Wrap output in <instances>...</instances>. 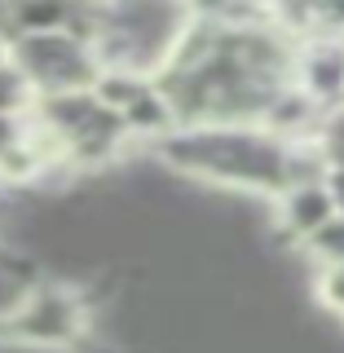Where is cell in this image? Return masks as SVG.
Wrapping results in <instances>:
<instances>
[{"label":"cell","mask_w":344,"mask_h":353,"mask_svg":"<svg viewBox=\"0 0 344 353\" xmlns=\"http://www.w3.org/2000/svg\"><path fill=\"white\" fill-rule=\"evenodd\" d=\"M318 301H323L331 314H340V318H344V265L318 270Z\"/></svg>","instance_id":"obj_9"},{"label":"cell","mask_w":344,"mask_h":353,"mask_svg":"<svg viewBox=\"0 0 344 353\" xmlns=\"http://www.w3.org/2000/svg\"><path fill=\"white\" fill-rule=\"evenodd\" d=\"M314 146L323 150L327 168H344V106H336V110L323 115V124H318V132H314Z\"/></svg>","instance_id":"obj_6"},{"label":"cell","mask_w":344,"mask_h":353,"mask_svg":"<svg viewBox=\"0 0 344 353\" xmlns=\"http://www.w3.org/2000/svg\"><path fill=\"white\" fill-rule=\"evenodd\" d=\"M75 327H80V309L62 292H36L14 318V331H22L27 340H44V345L75 336Z\"/></svg>","instance_id":"obj_5"},{"label":"cell","mask_w":344,"mask_h":353,"mask_svg":"<svg viewBox=\"0 0 344 353\" xmlns=\"http://www.w3.org/2000/svg\"><path fill=\"white\" fill-rule=\"evenodd\" d=\"M14 150V124H9V115H0V154Z\"/></svg>","instance_id":"obj_13"},{"label":"cell","mask_w":344,"mask_h":353,"mask_svg":"<svg viewBox=\"0 0 344 353\" xmlns=\"http://www.w3.org/2000/svg\"><path fill=\"white\" fill-rule=\"evenodd\" d=\"M336 199H331L327 181H314V185H292L283 199H279V225L287 239L296 243H309L318 230H327L336 221Z\"/></svg>","instance_id":"obj_4"},{"label":"cell","mask_w":344,"mask_h":353,"mask_svg":"<svg viewBox=\"0 0 344 353\" xmlns=\"http://www.w3.org/2000/svg\"><path fill=\"white\" fill-rule=\"evenodd\" d=\"M296 84L323 110L344 106V40H309L296 62Z\"/></svg>","instance_id":"obj_3"},{"label":"cell","mask_w":344,"mask_h":353,"mask_svg":"<svg viewBox=\"0 0 344 353\" xmlns=\"http://www.w3.org/2000/svg\"><path fill=\"white\" fill-rule=\"evenodd\" d=\"M128 119H132V128H163L172 119V106H168V97H159V93L146 88V93L128 106Z\"/></svg>","instance_id":"obj_8"},{"label":"cell","mask_w":344,"mask_h":353,"mask_svg":"<svg viewBox=\"0 0 344 353\" xmlns=\"http://www.w3.org/2000/svg\"><path fill=\"white\" fill-rule=\"evenodd\" d=\"M62 18H66L62 9H18V22H31V27H53Z\"/></svg>","instance_id":"obj_11"},{"label":"cell","mask_w":344,"mask_h":353,"mask_svg":"<svg viewBox=\"0 0 344 353\" xmlns=\"http://www.w3.org/2000/svg\"><path fill=\"white\" fill-rule=\"evenodd\" d=\"M18 93H22V84H18V71H5V66H0V115L18 106Z\"/></svg>","instance_id":"obj_10"},{"label":"cell","mask_w":344,"mask_h":353,"mask_svg":"<svg viewBox=\"0 0 344 353\" xmlns=\"http://www.w3.org/2000/svg\"><path fill=\"white\" fill-rule=\"evenodd\" d=\"M327 190H331V199H336V212L344 216V168H331L327 172Z\"/></svg>","instance_id":"obj_12"},{"label":"cell","mask_w":344,"mask_h":353,"mask_svg":"<svg viewBox=\"0 0 344 353\" xmlns=\"http://www.w3.org/2000/svg\"><path fill=\"white\" fill-rule=\"evenodd\" d=\"M292 146L296 141L274 137L270 128H199L168 141L163 154L185 172L283 199L292 190Z\"/></svg>","instance_id":"obj_1"},{"label":"cell","mask_w":344,"mask_h":353,"mask_svg":"<svg viewBox=\"0 0 344 353\" xmlns=\"http://www.w3.org/2000/svg\"><path fill=\"white\" fill-rule=\"evenodd\" d=\"M18 58L36 80L53 84V88H75L80 80H88V62L75 49L71 36H53V31H31L18 44Z\"/></svg>","instance_id":"obj_2"},{"label":"cell","mask_w":344,"mask_h":353,"mask_svg":"<svg viewBox=\"0 0 344 353\" xmlns=\"http://www.w3.org/2000/svg\"><path fill=\"white\" fill-rule=\"evenodd\" d=\"M309 256L318 261V270H331V265H344V216H336L327 230H318L314 239L305 243Z\"/></svg>","instance_id":"obj_7"}]
</instances>
